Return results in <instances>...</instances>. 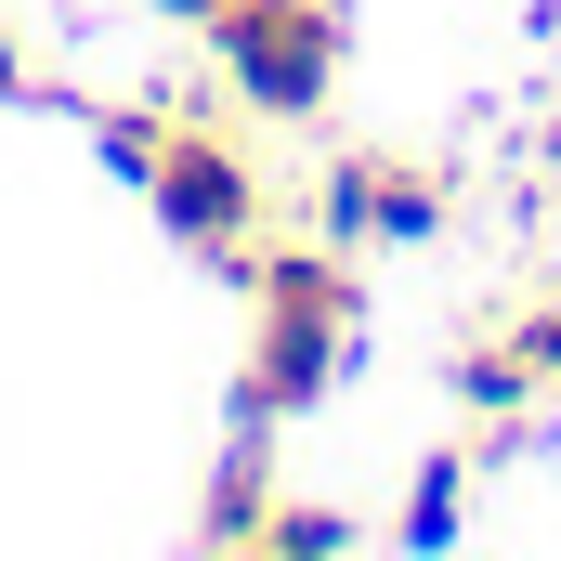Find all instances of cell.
I'll return each instance as SVG.
<instances>
[{
	"mask_svg": "<svg viewBox=\"0 0 561 561\" xmlns=\"http://www.w3.org/2000/svg\"><path fill=\"white\" fill-rule=\"evenodd\" d=\"M249 300H262V327H249V366H236V431H275L300 405H327L366 287H353V249L287 236V249H249Z\"/></svg>",
	"mask_w": 561,
	"mask_h": 561,
	"instance_id": "obj_1",
	"label": "cell"
},
{
	"mask_svg": "<svg viewBox=\"0 0 561 561\" xmlns=\"http://www.w3.org/2000/svg\"><path fill=\"white\" fill-rule=\"evenodd\" d=\"M144 196H157V222L183 236V249H209L222 275H249V249H262V222H275V183H262V157L222 131L209 105H183V118H157V157H144Z\"/></svg>",
	"mask_w": 561,
	"mask_h": 561,
	"instance_id": "obj_2",
	"label": "cell"
},
{
	"mask_svg": "<svg viewBox=\"0 0 561 561\" xmlns=\"http://www.w3.org/2000/svg\"><path fill=\"white\" fill-rule=\"evenodd\" d=\"M209 66L262 118H313L340 92V0H222L209 13Z\"/></svg>",
	"mask_w": 561,
	"mask_h": 561,
	"instance_id": "obj_3",
	"label": "cell"
},
{
	"mask_svg": "<svg viewBox=\"0 0 561 561\" xmlns=\"http://www.w3.org/2000/svg\"><path fill=\"white\" fill-rule=\"evenodd\" d=\"M444 222H457V183L431 157H327V183H313L327 249H431Z\"/></svg>",
	"mask_w": 561,
	"mask_h": 561,
	"instance_id": "obj_4",
	"label": "cell"
},
{
	"mask_svg": "<svg viewBox=\"0 0 561 561\" xmlns=\"http://www.w3.org/2000/svg\"><path fill=\"white\" fill-rule=\"evenodd\" d=\"M536 392H549V379L523 366V340H510V327L457 353V405H470V431H483V444H523V405H536Z\"/></svg>",
	"mask_w": 561,
	"mask_h": 561,
	"instance_id": "obj_5",
	"label": "cell"
},
{
	"mask_svg": "<svg viewBox=\"0 0 561 561\" xmlns=\"http://www.w3.org/2000/svg\"><path fill=\"white\" fill-rule=\"evenodd\" d=\"M262 510H275V457H262V431H249V444L209 470V496H196V549H249Z\"/></svg>",
	"mask_w": 561,
	"mask_h": 561,
	"instance_id": "obj_6",
	"label": "cell"
},
{
	"mask_svg": "<svg viewBox=\"0 0 561 561\" xmlns=\"http://www.w3.org/2000/svg\"><path fill=\"white\" fill-rule=\"evenodd\" d=\"M457 496H470V444H444V457H419V483H405L392 536H405V549H457Z\"/></svg>",
	"mask_w": 561,
	"mask_h": 561,
	"instance_id": "obj_7",
	"label": "cell"
},
{
	"mask_svg": "<svg viewBox=\"0 0 561 561\" xmlns=\"http://www.w3.org/2000/svg\"><path fill=\"white\" fill-rule=\"evenodd\" d=\"M249 549H262V561H340V549H353V510H327V496H275Z\"/></svg>",
	"mask_w": 561,
	"mask_h": 561,
	"instance_id": "obj_8",
	"label": "cell"
},
{
	"mask_svg": "<svg viewBox=\"0 0 561 561\" xmlns=\"http://www.w3.org/2000/svg\"><path fill=\"white\" fill-rule=\"evenodd\" d=\"M510 340H523V366H536V379L561 392V287H549V300H523V313H510Z\"/></svg>",
	"mask_w": 561,
	"mask_h": 561,
	"instance_id": "obj_9",
	"label": "cell"
},
{
	"mask_svg": "<svg viewBox=\"0 0 561 561\" xmlns=\"http://www.w3.org/2000/svg\"><path fill=\"white\" fill-rule=\"evenodd\" d=\"M92 144H105V170L144 183V157H157V118H118V105H92Z\"/></svg>",
	"mask_w": 561,
	"mask_h": 561,
	"instance_id": "obj_10",
	"label": "cell"
},
{
	"mask_svg": "<svg viewBox=\"0 0 561 561\" xmlns=\"http://www.w3.org/2000/svg\"><path fill=\"white\" fill-rule=\"evenodd\" d=\"M26 92H39V79H26V39L0 26V105H26Z\"/></svg>",
	"mask_w": 561,
	"mask_h": 561,
	"instance_id": "obj_11",
	"label": "cell"
},
{
	"mask_svg": "<svg viewBox=\"0 0 561 561\" xmlns=\"http://www.w3.org/2000/svg\"><path fill=\"white\" fill-rule=\"evenodd\" d=\"M170 13H196V26H209V13H222V0H170Z\"/></svg>",
	"mask_w": 561,
	"mask_h": 561,
	"instance_id": "obj_12",
	"label": "cell"
}]
</instances>
